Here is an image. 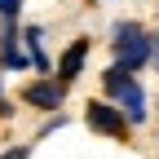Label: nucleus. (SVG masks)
I'll return each mask as SVG.
<instances>
[{
	"mask_svg": "<svg viewBox=\"0 0 159 159\" xmlns=\"http://www.w3.org/2000/svg\"><path fill=\"white\" fill-rule=\"evenodd\" d=\"M0 159H31V146L22 142V146H13V150H5V155H0Z\"/></svg>",
	"mask_w": 159,
	"mask_h": 159,
	"instance_id": "8",
	"label": "nucleus"
},
{
	"mask_svg": "<svg viewBox=\"0 0 159 159\" xmlns=\"http://www.w3.org/2000/svg\"><path fill=\"white\" fill-rule=\"evenodd\" d=\"M18 13H22V0H0V18H13L18 22Z\"/></svg>",
	"mask_w": 159,
	"mask_h": 159,
	"instance_id": "7",
	"label": "nucleus"
},
{
	"mask_svg": "<svg viewBox=\"0 0 159 159\" xmlns=\"http://www.w3.org/2000/svg\"><path fill=\"white\" fill-rule=\"evenodd\" d=\"M102 89H106V97H111V102L119 106V111H124L128 115V124L137 128V124H146V89H142V80H137L133 71H124V66H106L102 71Z\"/></svg>",
	"mask_w": 159,
	"mask_h": 159,
	"instance_id": "1",
	"label": "nucleus"
},
{
	"mask_svg": "<svg viewBox=\"0 0 159 159\" xmlns=\"http://www.w3.org/2000/svg\"><path fill=\"white\" fill-rule=\"evenodd\" d=\"M0 102H5V89H0Z\"/></svg>",
	"mask_w": 159,
	"mask_h": 159,
	"instance_id": "11",
	"label": "nucleus"
},
{
	"mask_svg": "<svg viewBox=\"0 0 159 159\" xmlns=\"http://www.w3.org/2000/svg\"><path fill=\"white\" fill-rule=\"evenodd\" d=\"M66 89H71V84H62L57 75H53V80L40 75V80H31V84L22 89V102L35 106V111H57V106L66 102Z\"/></svg>",
	"mask_w": 159,
	"mask_h": 159,
	"instance_id": "4",
	"label": "nucleus"
},
{
	"mask_svg": "<svg viewBox=\"0 0 159 159\" xmlns=\"http://www.w3.org/2000/svg\"><path fill=\"white\" fill-rule=\"evenodd\" d=\"M0 66L5 71H31V53L22 44V31L13 27V18H5V31H0Z\"/></svg>",
	"mask_w": 159,
	"mask_h": 159,
	"instance_id": "5",
	"label": "nucleus"
},
{
	"mask_svg": "<svg viewBox=\"0 0 159 159\" xmlns=\"http://www.w3.org/2000/svg\"><path fill=\"white\" fill-rule=\"evenodd\" d=\"M111 49H115V66H124L133 75L150 66V31L142 22H133V18L111 27Z\"/></svg>",
	"mask_w": 159,
	"mask_h": 159,
	"instance_id": "2",
	"label": "nucleus"
},
{
	"mask_svg": "<svg viewBox=\"0 0 159 159\" xmlns=\"http://www.w3.org/2000/svg\"><path fill=\"white\" fill-rule=\"evenodd\" d=\"M84 124H89L93 133L111 137V142H124V137H128V128H133V124H128V115L119 111L115 102H97V97L84 106Z\"/></svg>",
	"mask_w": 159,
	"mask_h": 159,
	"instance_id": "3",
	"label": "nucleus"
},
{
	"mask_svg": "<svg viewBox=\"0 0 159 159\" xmlns=\"http://www.w3.org/2000/svg\"><path fill=\"white\" fill-rule=\"evenodd\" d=\"M57 128H66V115H57V119H49V124L40 128V137H49V133H57Z\"/></svg>",
	"mask_w": 159,
	"mask_h": 159,
	"instance_id": "9",
	"label": "nucleus"
},
{
	"mask_svg": "<svg viewBox=\"0 0 159 159\" xmlns=\"http://www.w3.org/2000/svg\"><path fill=\"white\" fill-rule=\"evenodd\" d=\"M150 66H155V71H159V31H155V35H150Z\"/></svg>",
	"mask_w": 159,
	"mask_h": 159,
	"instance_id": "10",
	"label": "nucleus"
},
{
	"mask_svg": "<svg viewBox=\"0 0 159 159\" xmlns=\"http://www.w3.org/2000/svg\"><path fill=\"white\" fill-rule=\"evenodd\" d=\"M89 49H93V40L89 35H80V40H71V44L62 49V57L53 62V71H57V80L62 84H75L80 75H84V62H89Z\"/></svg>",
	"mask_w": 159,
	"mask_h": 159,
	"instance_id": "6",
	"label": "nucleus"
}]
</instances>
